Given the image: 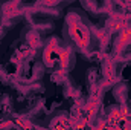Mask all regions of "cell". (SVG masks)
Masks as SVG:
<instances>
[{
	"instance_id": "1",
	"label": "cell",
	"mask_w": 131,
	"mask_h": 130,
	"mask_svg": "<svg viewBox=\"0 0 131 130\" xmlns=\"http://www.w3.org/2000/svg\"><path fill=\"white\" fill-rule=\"evenodd\" d=\"M63 40L66 44L78 52H85L93 46V34L90 29V22L79 11H67L63 25Z\"/></svg>"
},
{
	"instance_id": "2",
	"label": "cell",
	"mask_w": 131,
	"mask_h": 130,
	"mask_svg": "<svg viewBox=\"0 0 131 130\" xmlns=\"http://www.w3.org/2000/svg\"><path fill=\"white\" fill-rule=\"evenodd\" d=\"M66 48V41L60 37H50L44 44H43V51H41V61L47 69H53L58 64L61 51Z\"/></svg>"
},
{
	"instance_id": "3",
	"label": "cell",
	"mask_w": 131,
	"mask_h": 130,
	"mask_svg": "<svg viewBox=\"0 0 131 130\" xmlns=\"http://www.w3.org/2000/svg\"><path fill=\"white\" fill-rule=\"evenodd\" d=\"M128 17L125 12H110L108 17H107V23H105V31L110 34V32H119L122 28L128 26Z\"/></svg>"
},
{
	"instance_id": "4",
	"label": "cell",
	"mask_w": 131,
	"mask_h": 130,
	"mask_svg": "<svg viewBox=\"0 0 131 130\" xmlns=\"http://www.w3.org/2000/svg\"><path fill=\"white\" fill-rule=\"evenodd\" d=\"M113 49H114V54H124V52H128L131 49V26H125L122 28L116 38H114V44H113Z\"/></svg>"
},
{
	"instance_id": "5",
	"label": "cell",
	"mask_w": 131,
	"mask_h": 130,
	"mask_svg": "<svg viewBox=\"0 0 131 130\" xmlns=\"http://www.w3.org/2000/svg\"><path fill=\"white\" fill-rule=\"evenodd\" d=\"M76 63V52L73 48H70L69 44H66V48L61 51L60 60H58V69H61L63 72H70Z\"/></svg>"
},
{
	"instance_id": "6",
	"label": "cell",
	"mask_w": 131,
	"mask_h": 130,
	"mask_svg": "<svg viewBox=\"0 0 131 130\" xmlns=\"http://www.w3.org/2000/svg\"><path fill=\"white\" fill-rule=\"evenodd\" d=\"M23 40L32 49H41L43 44H44L43 40H41V34L38 32V31H35L34 28H29V29H25L23 31Z\"/></svg>"
},
{
	"instance_id": "7",
	"label": "cell",
	"mask_w": 131,
	"mask_h": 130,
	"mask_svg": "<svg viewBox=\"0 0 131 130\" xmlns=\"http://www.w3.org/2000/svg\"><path fill=\"white\" fill-rule=\"evenodd\" d=\"M79 3H81V6H82L90 15H93V17H102V15H107L105 11L102 9L101 2H98V0H79Z\"/></svg>"
},
{
	"instance_id": "8",
	"label": "cell",
	"mask_w": 131,
	"mask_h": 130,
	"mask_svg": "<svg viewBox=\"0 0 131 130\" xmlns=\"http://www.w3.org/2000/svg\"><path fill=\"white\" fill-rule=\"evenodd\" d=\"M113 97L119 104H124L128 98V86L125 83H117L113 87Z\"/></svg>"
},
{
	"instance_id": "9",
	"label": "cell",
	"mask_w": 131,
	"mask_h": 130,
	"mask_svg": "<svg viewBox=\"0 0 131 130\" xmlns=\"http://www.w3.org/2000/svg\"><path fill=\"white\" fill-rule=\"evenodd\" d=\"M44 69H46V66L43 64V61H37L34 64V67L31 69V72H32L31 81H40L43 78V75H44Z\"/></svg>"
},
{
	"instance_id": "10",
	"label": "cell",
	"mask_w": 131,
	"mask_h": 130,
	"mask_svg": "<svg viewBox=\"0 0 131 130\" xmlns=\"http://www.w3.org/2000/svg\"><path fill=\"white\" fill-rule=\"evenodd\" d=\"M85 80H87L89 87H93V86L96 84V81H98V69H96V67L89 69L87 73H85Z\"/></svg>"
},
{
	"instance_id": "11",
	"label": "cell",
	"mask_w": 131,
	"mask_h": 130,
	"mask_svg": "<svg viewBox=\"0 0 131 130\" xmlns=\"http://www.w3.org/2000/svg\"><path fill=\"white\" fill-rule=\"evenodd\" d=\"M73 0H41V5L44 6H61V5H69Z\"/></svg>"
},
{
	"instance_id": "12",
	"label": "cell",
	"mask_w": 131,
	"mask_h": 130,
	"mask_svg": "<svg viewBox=\"0 0 131 130\" xmlns=\"http://www.w3.org/2000/svg\"><path fill=\"white\" fill-rule=\"evenodd\" d=\"M125 61H127L128 64H131V54H127V58H125Z\"/></svg>"
}]
</instances>
